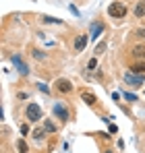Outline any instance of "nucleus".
Returning a JSON list of instances; mask_svg holds the SVG:
<instances>
[{"label": "nucleus", "mask_w": 145, "mask_h": 153, "mask_svg": "<svg viewBox=\"0 0 145 153\" xmlns=\"http://www.w3.org/2000/svg\"><path fill=\"white\" fill-rule=\"evenodd\" d=\"M108 15L114 17V19H122V17H126V6L120 2H114V4L108 6Z\"/></svg>", "instance_id": "f257e3e1"}, {"label": "nucleus", "mask_w": 145, "mask_h": 153, "mask_svg": "<svg viewBox=\"0 0 145 153\" xmlns=\"http://www.w3.org/2000/svg\"><path fill=\"white\" fill-rule=\"evenodd\" d=\"M27 118H29L31 122L42 120V108H40L37 103H29V105H27Z\"/></svg>", "instance_id": "f03ea898"}, {"label": "nucleus", "mask_w": 145, "mask_h": 153, "mask_svg": "<svg viewBox=\"0 0 145 153\" xmlns=\"http://www.w3.org/2000/svg\"><path fill=\"white\" fill-rule=\"evenodd\" d=\"M143 81H145L143 75H135V73H126V75H124V83L131 85V87H141Z\"/></svg>", "instance_id": "7ed1b4c3"}, {"label": "nucleus", "mask_w": 145, "mask_h": 153, "mask_svg": "<svg viewBox=\"0 0 145 153\" xmlns=\"http://www.w3.org/2000/svg\"><path fill=\"white\" fill-rule=\"evenodd\" d=\"M13 64H15V68H17L21 75H29V66L25 64V60L19 56V54H15V56H13Z\"/></svg>", "instance_id": "20e7f679"}, {"label": "nucleus", "mask_w": 145, "mask_h": 153, "mask_svg": "<svg viewBox=\"0 0 145 153\" xmlns=\"http://www.w3.org/2000/svg\"><path fill=\"white\" fill-rule=\"evenodd\" d=\"M56 89H58L60 93H71L72 85H71V81H67V79H58V81H56Z\"/></svg>", "instance_id": "39448f33"}, {"label": "nucleus", "mask_w": 145, "mask_h": 153, "mask_svg": "<svg viewBox=\"0 0 145 153\" xmlns=\"http://www.w3.org/2000/svg\"><path fill=\"white\" fill-rule=\"evenodd\" d=\"M54 114H56L62 122H67V120H69V112H67V108H64L62 103H56V105H54Z\"/></svg>", "instance_id": "423d86ee"}, {"label": "nucleus", "mask_w": 145, "mask_h": 153, "mask_svg": "<svg viewBox=\"0 0 145 153\" xmlns=\"http://www.w3.org/2000/svg\"><path fill=\"white\" fill-rule=\"evenodd\" d=\"M87 39H89L87 35H79V37L75 39V50L83 52V50H85V46H87Z\"/></svg>", "instance_id": "0eeeda50"}, {"label": "nucleus", "mask_w": 145, "mask_h": 153, "mask_svg": "<svg viewBox=\"0 0 145 153\" xmlns=\"http://www.w3.org/2000/svg\"><path fill=\"white\" fill-rule=\"evenodd\" d=\"M81 100H83L85 103H89V105L97 103V97L93 95V93H87V91H83V93H81Z\"/></svg>", "instance_id": "6e6552de"}, {"label": "nucleus", "mask_w": 145, "mask_h": 153, "mask_svg": "<svg viewBox=\"0 0 145 153\" xmlns=\"http://www.w3.org/2000/svg\"><path fill=\"white\" fill-rule=\"evenodd\" d=\"M131 73H135V75H145V62L133 64V66H131Z\"/></svg>", "instance_id": "1a4fd4ad"}, {"label": "nucleus", "mask_w": 145, "mask_h": 153, "mask_svg": "<svg viewBox=\"0 0 145 153\" xmlns=\"http://www.w3.org/2000/svg\"><path fill=\"white\" fill-rule=\"evenodd\" d=\"M102 31H104V25H102V23H93V25H91V37L97 39V35H99Z\"/></svg>", "instance_id": "9d476101"}, {"label": "nucleus", "mask_w": 145, "mask_h": 153, "mask_svg": "<svg viewBox=\"0 0 145 153\" xmlns=\"http://www.w3.org/2000/svg\"><path fill=\"white\" fill-rule=\"evenodd\" d=\"M133 54H135L137 58H143V60H145V46H141V44L135 46V48H133Z\"/></svg>", "instance_id": "9b49d317"}, {"label": "nucleus", "mask_w": 145, "mask_h": 153, "mask_svg": "<svg viewBox=\"0 0 145 153\" xmlns=\"http://www.w3.org/2000/svg\"><path fill=\"white\" fill-rule=\"evenodd\" d=\"M135 17H145V2H139L135 6Z\"/></svg>", "instance_id": "f8f14e48"}, {"label": "nucleus", "mask_w": 145, "mask_h": 153, "mask_svg": "<svg viewBox=\"0 0 145 153\" xmlns=\"http://www.w3.org/2000/svg\"><path fill=\"white\" fill-rule=\"evenodd\" d=\"M17 147H19V153H29V147H27V143H25L23 139L17 143Z\"/></svg>", "instance_id": "ddd939ff"}, {"label": "nucleus", "mask_w": 145, "mask_h": 153, "mask_svg": "<svg viewBox=\"0 0 145 153\" xmlns=\"http://www.w3.org/2000/svg\"><path fill=\"white\" fill-rule=\"evenodd\" d=\"M44 134H46V128H37V130H33V137H35L37 141H42Z\"/></svg>", "instance_id": "4468645a"}, {"label": "nucleus", "mask_w": 145, "mask_h": 153, "mask_svg": "<svg viewBox=\"0 0 145 153\" xmlns=\"http://www.w3.org/2000/svg\"><path fill=\"white\" fill-rule=\"evenodd\" d=\"M104 50H106V42H99V44L96 46V52H93V54H96V56H99Z\"/></svg>", "instance_id": "2eb2a0df"}, {"label": "nucleus", "mask_w": 145, "mask_h": 153, "mask_svg": "<svg viewBox=\"0 0 145 153\" xmlns=\"http://www.w3.org/2000/svg\"><path fill=\"white\" fill-rule=\"evenodd\" d=\"M31 54H33V58H35V60H44V58H46V54H44L42 50H33Z\"/></svg>", "instance_id": "dca6fc26"}, {"label": "nucleus", "mask_w": 145, "mask_h": 153, "mask_svg": "<svg viewBox=\"0 0 145 153\" xmlns=\"http://www.w3.org/2000/svg\"><path fill=\"white\" fill-rule=\"evenodd\" d=\"M44 128H46V132H56V126H54L50 120H46V122H44Z\"/></svg>", "instance_id": "f3484780"}, {"label": "nucleus", "mask_w": 145, "mask_h": 153, "mask_svg": "<svg viewBox=\"0 0 145 153\" xmlns=\"http://www.w3.org/2000/svg\"><path fill=\"white\" fill-rule=\"evenodd\" d=\"M42 21H44V23H52V25H54V23H62V21H60V19H56V17H44Z\"/></svg>", "instance_id": "a211bd4d"}, {"label": "nucleus", "mask_w": 145, "mask_h": 153, "mask_svg": "<svg viewBox=\"0 0 145 153\" xmlns=\"http://www.w3.org/2000/svg\"><path fill=\"white\" fill-rule=\"evenodd\" d=\"M96 66H97V58H91V60H89V64H87V68H89V71H93Z\"/></svg>", "instance_id": "6ab92c4d"}, {"label": "nucleus", "mask_w": 145, "mask_h": 153, "mask_svg": "<svg viewBox=\"0 0 145 153\" xmlns=\"http://www.w3.org/2000/svg\"><path fill=\"white\" fill-rule=\"evenodd\" d=\"M124 100H129V102H137V95H135V93H124Z\"/></svg>", "instance_id": "aec40b11"}, {"label": "nucleus", "mask_w": 145, "mask_h": 153, "mask_svg": "<svg viewBox=\"0 0 145 153\" xmlns=\"http://www.w3.org/2000/svg\"><path fill=\"white\" fill-rule=\"evenodd\" d=\"M135 35H137V37H143V39H145V29H137V31H135Z\"/></svg>", "instance_id": "412c9836"}, {"label": "nucleus", "mask_w": 145, "mask_h": 153, "mask_svg": "<svg viewBox=\"0 0 145 153\" xmlns=\"http://www.w3.org/2000/svg\"><path fill=\"white\" fill-rule=\"evenodd\" d=\"M37 87H40V91H42V93H50V89H48V87H46V85H42V83H40Z\"/></svg>", "instance_id": "4be33fe9"}, {"label": "nucleus", "mask_w": 145, "mask_h": 153, "mask_svg": "<svg viewBox=\"0 0 145 153\" xmlns=\"http://www.w3.org/2000/svg\"><path fill=\"white\" fill-rule=\"evenodd\" d=\"M108 130H110V134H116V132H118V128H116V124H110V128H108Z\"/></svg>", "instance_id": "5701e85b"}, {"label": "nucleus", "mask_w": 145, "mask_h": 153, "mask_svg": "<svg viewBox=\"0 0 145 153\" xmlns=\"http://www.w3.org/2000/svg\"><path fill=\"white\" fill-rule=\"evenodd\" d=\"M21 132H23V134H27V132H29V126H27V124H23V126H21Z\"/></svg>", "instance_id": "b1692460"}, {"label": "nucleus", "mask_w": 145, "mask_h": 153, "mask_svg": "<svg viewBox=\"0 0 145 153\" xmlns=\"http://www.w3.org/2000/svg\"><path fill=\"white\" fill-rule=\"evenodd\" d=\"M104 153H112V151H104Z\"/></svg>", "instance_id": "393cba45"}]
</instances>
